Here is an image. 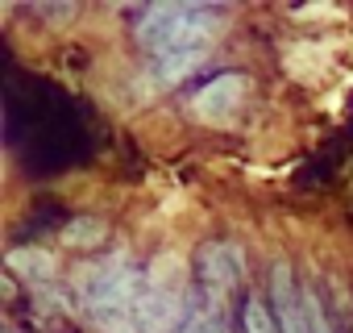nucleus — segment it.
Returning <instances> with one entry per match:
<instances>
[{"instance_id": "1a4fd4ad", "label": "nucleus", "mask_w": 353, "mask_h": 333, "mask_svg": "<svg viewBox=\"0 0 353 333\" xmlns=\"http://www.w3.org/2000/svg\"><path fill=\"white\" fill-rule=\"evenodd\" d=\"M241 329H245V333H279V316H274L270 300L250 296V300L241 304Z\"/></svg>"}, {"instance_id": "9d476101", "label": "nucleus", "mask_w": 353, "mask_h": 333, "mask_svg": "<svg viewBox=\"0 0 353 333\" xmlns=\"http://www.w3.org/2000/svg\"><path fill=\"white\" fill-rule=\"evenodd\" d=\"M216 312H221V308H212V304L192 308V312H188V321H183V333H221Z\"/></svg>"}, {"instance_id": "423d86ee", "label": "nucleus", "mask_w": 353, "mask_h": 333, "mask_svg": "<svg viewBox=\"0 0 353 333\" xmlns=\"http://www.w3.org/2000/svg\"><path fill=\"white\" fill-rule=\"evenodd\" d=\"M270 308H274V316H279V333H312L303 292L295 287L287 263H279L274 275H270Z\"/></svg>"}, {"instance_id": "7ed1b4c3", "label": "nucleus", "mask_w": 353, "mask_h": 333, "mask_svg": "<svg viewBox=\"0 0 353 333\" xmlns=\"http://www.w3.org/2000/svg\"><path fill=\"white\" fill-rule=\"evenodd\" d=\"M188 312V267L179 254H158L154 267H145V292H141V333H170Z\"/></svg>"}, {"instance_id": "39448f33", "label": "nucleus", "mask_w": 353, "mask_h": 333, "mask_svg": "<svg viewBox=\"0 0 353 333\" xmlns=\"http://www.w3.org/2000/svg\"><path fill=\"white\" fill-rule=\"evenodd\" d=\"M250 96V79L241 71H225V75H212L208 84H200V92L192 96V117L204 121V125H229L241 104Z\"/></svg>"}, {"instance_id": "0eeeda50", "label": "nucleus", "mask_w": 353, "mask_h": 333, "mask_svg": "<svg viewBox=\"0 0 353 333\" xmlns=\"http://www.w3.org/2000/svg\"><path fill=\"white\" fill-rule=\"evenodd\" d=\"M9 271L21 275L30 287H54V279H59V267H54V258L46 250H13Z\"/></svg>"}, {"instance_id": "6e6552de", "label": "nucleus", "mask_w": 353, "mask_h": 333, "mask_svg": "<svg viewBox=\"0 0 353 333\" xmlns=\"http://www.w3.org/2000/svg\"><path fill=\"white\" fill-rule=\"evenodd\" d=\"M104 221L100 217H75V221H67V229H63V242L67 246H75V250H92V246H100L104 242Z\"/></svg>"}, {"instance_id": "20e7f679", "label": "nucleus", "mask_w": 353, "mask_h": 333, "mask_svg": "<svg viewBox=\"0 0 353 333\" xmlns=\"http://www.w3.org/2000/svg\"><path fill=\"white\" fill-rule=\"evenodd\" d=\"M196 271H200V283H204V300L212 308H221V300L241 283V271H245V254L237 242L229 238H212L200 246L196 254Z\"/></svg>"}, {"instance_id": "f257e3e1", "label": "nucleus", "mask_w": 353, "mask_h": 333, "mask_svg": "<svg viewBox=\"0 0 353 333\" xmlns=\"http://www.w3.org/2000/svg\"><path fill=\"white\" fill-rule=\"evenodd\" d=\"M225 9L216 5H150L137 17V42L150 50L154 79L179 84L188 79L212 50Z\"/></svg>"}, {"instance_id": "9b49d317", "label": "nucleus", "mask_w": 353, "mask_h": 333, "mask_svg": "<svg viewBox=\"0 0 353 333\" xmlns=\"http://www.w3.org/2000/svg\"><path fill=\"white\" fill-rule=\"evenodd\" d=\"M303 304H307V321H312V333H332V329H328V312H324L320 296H316V292H303Z\"/></svg>"}, {"instance_id": "f03ea898", "label": "nucleus", "mask_w": 353, "mask_h": 333, "mask_svg": "<svg viewBox=\"0 0 353 333\" xmlns=\"http://www.w3.org/2000/svg\"><path fill=\"white\" fill-rule=\"evenodd\" d=\"M79 304L104 333H141V292L145 271L125 254H108L75 275Z\"/></svg>"}]
</instances>
